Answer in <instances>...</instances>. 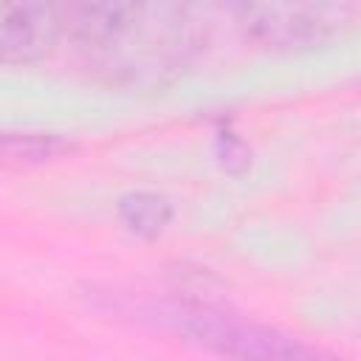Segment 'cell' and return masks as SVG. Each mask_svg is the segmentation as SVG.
<instances>
[{
	"label": "cell",
	"mask_w": 361,
	"mask_h": 361,
	"mask_svg": "<svg viewBox=\"0 0 361 361\" xmlns=\"http://www.w3.org/2000/svg\"><path fill=\"white\" fill-rule=\"evenodd\" d=\"M121 223L141 237H158L172 220V203L158 192H130L118 200Z\"/></svg>",
	"instance_id": "5b68a950"
},
{
	"label": "cell",
	"mask_w": 361,
	"mask_h": 361,
	"mask_svg": "<svg viewBox=\"0 0 361 361\" xmlns=\"http://www.w3.org/2000/svg\"><path fill=\"white\" fill-rule=\"evenodd\" d=\"M82 59L118 85H161L203 48V25L178 3H87L65 11Z\"/></svg>",
	"instance_id": "6da1fadb"
},
{
	"label": "cell",
	"mask_w": 361,
	"mask_h": 361,
	"mask_svg": "<svg viewBox=\"0 0 361 361\" xmlns=\"http://www.w3.org/2000/svg\"><path fill=\"white\" fill-rule=\"evenodd\" d=\"M65 28L62 8L51 3H6L0 17V54L6 62L45 56Z\"/></svg>",
	"instance_id": "277c9868"
},
{
	"label": "cell",
	"mask_w": 361,
	"mask_h": 361,
	"mask_svg": "<svg viewBox=\"0 0 361 361\" xmlns=\"http://www.w3.org/2000/svg\"><path fill=\"white\" fill-rule=\"evenodd\" d=\"M71 144L59 135H42V133H6L3 135V158L14 166H37L45 161L59 158L68 152Z\"/></svg>",
	"instance_id": "8992f818"
},
{
	"label": "cell",
	"mask_w": 361,
	"mask_h": 361,
	"mask_svg": "<svg viewBox=\"0 0 361 361\" xmlns=\"http://www.w3.org/2000/svg\"><path fill=\"white\" fill-rule=\"evenodd\" d=\"M217 149H220V158H223V166L228 169H243L248 164V149L243 147V141L234 138V133H220L217 138Z\"/></svg>",
	"instance_id": "52a82bcc"
},
{
	"label": "cell",
	"mask_w": 361,
	"mask_h": 361,
	"mask_svg": "<svg viewBox=\"0 0 361 361\" xmlns=\"http://www.w3.org/2000/svg\"><path fill=\"white\" fill-rule=\"evenodd\" d=\"M158 316L192 344L231 361H341L299 336L212 305L175 302L161 307Z\"/></svg>",
	"instance_id": "7a4b0ae2"
},
{
	"label": "cell",
	"mask_w": 361,
	"mask_h": 361,
	"mask_svg": "<svg viewBox=\"0 0 361 361\" xmlns=\"http://www.w3.org/2000/svg\"><path fill=\"white\" fill-rule=\"evenodd\" d=\"M358 14L347 3H243L234 23L245 39L265 48H305L341 31Z\"/></svg>",
	"instance_id": "3957f363"
}]
</instances>
